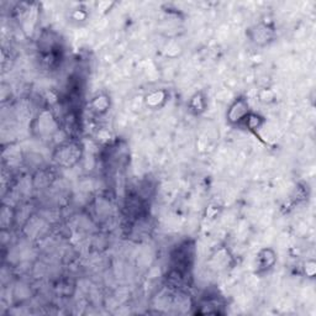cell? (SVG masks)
Listing matches in <instances>:
<instances>
[{"mask_svg":"<svg viewBox=\"0 0 316 316\" xmlns=\"http://www.w3.org/2000/svg\"><path fill=\"white\" fill-rule=\"evenodd\" d=\"M250 114V106H248V101L245 98L236 99L233 101L232 105L230 106L227 111V121L231 124H241L243 123L247 115Z\"/></svg>","mask_w":316,"mask_h":316,"instance_id":"2","label":"cell"},{"mask_svg":"<svg viewBox=\"0 0 316 316\" xmlns=\"http://www.w3.org/2000/svg\"><path fill=\"white\" fill-rule=\"evenodd\" d=\"M258 263H260V270L266 271L270 270L275 263V255L272 250H263L258 256Z\"/></svg>","mask_w":316,"mask_h":316,"instance_id":"4","label":"cell"},{"mask_svg":"<svg viewBox=\"0 0 316 316\" xmlns=\"http://www.w3.org/2000/svg\"><path fill=\"white\" fill-rule=\"evenodd\" d=\"M109 106V100L105 96H100V98H95L93 100V108L98 111H105Z\"/></svg>","mask_w":316,"mask_h":316,"instance_id":"6","label":"cell"},{"mask_svg":"<svg viewBox=\"0 0 316 316\" xmlns=\"http://www.w3.org/2000/svg\"><path fill=\"white\" fill-rule=\"evenodd\" d=\"M163 100H164V94L162 93V91H156V93L150 94V95L146 98V103H147V105L153 106V108L158 106L159 103H162Z\"/></svg>","mask_w":316,"mask_h":316,"instance_id":"5","label":"cell"},{"mask_svg":"<svg viewBox=\"0 0 316 316\" xmlns=\"http://www.w3.org/2000/svg\"><path fill=\"white\" fill-rule=\"evenodd\" d=\"M82 148L77 142H67L59 146L54 152V161L63 167H72L81 159Z\"/></svg>","mask_w":316,"mask_h":316,"instance_id":"1","label":"cell"},{"mask_svg":"<svg viewBox=\"0 0 316 316\" xmlns=\"http://www.w3.org/2000/svg\"><path fill=\"white\" fill-rule=\"evenodd\" d=\"M255 29L256 30H252V40L257 44H266L272 39L273 30L267 25L260 24Z\"/></svg>","mask_w":316,"mask_h":316,"instance_id":"3","label":"cell"}]
</instances>
